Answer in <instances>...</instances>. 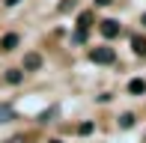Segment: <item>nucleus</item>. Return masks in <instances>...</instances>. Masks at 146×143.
<instances>
[{
  "label": "nucleus",
  "mask_w": 146,
  "mask_h": 143,
  "mask_svg": "<svg viewBox=\"0 0 146 143\" xmlns=\"http://www.w3.org/2000/svg\"><path fill=\"white\" fill-rule=\"evenodd\" d=\"M42 66V57L36 54V51H30V54H24V72H36Z\"/></svg>",
  "instance_id": "obj_3"
},
{
  "label": "nucleus",
  "mask_w": 146,
  "mask_h": 143,
  "mask_svg": "<svg viewBox=\"0 0 146 143\" xmlns=\"http://www.w3.org/2000/svg\"><path fill=\"white\" fill-rule=\"evenodd\" d=\"M3 143H24V137H21V134H15V137H6Z\"/></svg>",
  "instance_id": "obj_13"
},
{
  "label": "nucleus",
  "mask_w": 146,
  "mask_h": 143,
  "mask_svg": "<svg viewBox=\"0 0 146 143\" xmlns=\"http://www.w3.org/2000/svg\"><path fill=\"white\" fill-rule=\"evenodd\" d=\"M18 42H21V39H18V33H6L3 39H0V51H15Z\"/></svg>",
  "instance_id": "obj_4"
},
{
  "label": "nucleus",
  "mask_w": 146,
  "mask_h": 143,
  "mask_svg": "<svg viewBox=\"0 0 146 143\" xmlns=\"http://www.w3.org/2000/svg\"><path fill=\"white\" fill-rule=\"evenodd\" d=\"M102 36H104V39H113V36H119V21H113V18L102 21Z\"/></svg>",
  "instance_id": "obj_2"
},
{
  "label": "nucleus",
  "mask_w": 146,
  "mask_h": 143,
  "mask_svg": "<svg viewBox=\"0 0 146 143\" xmlns=\"http://www.w3.org/2000/svg\"><path fill=\"white\" fill-rule=\"evenodd\" d=\"M90 24H92V12H81V18H78V30H84V33H87Z\"/></svg>",
  "instance_id": "obj_8"
},
{
  "label": "nucleus",
  "mask_w": 146,
  "mask_h": 143,
  "mask_svg": "<svg viewBox=\"0 0 146 143\" xmlns=\"http://www.w3.org/2000/svg\"><path fill=\"white\" fill-rule=\"evenodd\" d=\"M15 3H21V0H6V6H15Z\"/></svg>",
  "instance_id": "obj_16"
},
{
  "label": "nucleus",
  "mask_w": 146,
  "mask_h": 143,
  "mask_svg": "<svg viewBox=\"0 0 146 143\" xmlns=\"http://www.w3.org/2000/svg\"><path fill=\"white\" fill-rule=\"evenodd\" d=\"M119 125H122V128H131V125H134V113H122Z\"/></svg>",
  "instance_id": "obj_10"
},
{
  "label": "nucleus",
  "mask_w": 146,
  "mask_h": 143,
  "mask_svg": "<svg viewBox=\"0 0 146 143\" xmlns=\"http://www.w3.org/2000/svg\"><path fill=\"white\" fill-rule=\"evenodd\" d=\"M128 93L131 95H143L146 93V81H143V77H134V81L128 83Z\"/></svg>",
  "instance_id": "obj_6"
},
{
  "label": "nucleus",
  "mask_w": 146,
  "mask_h": 143,
  "mask_svg": "<svg viewBox=\"0 0 146 143\" xmlns=\"http://www.w3.org/2000/svg\"><path fill=\"white\" fill-rule=\"evenodd\" d=\"M48 143H63V140H48Z\"/></svg>",
  "instance_id": "obj_18"
},
{
  "label": "nucleus",
  "mask_w": 146,
  "mask_h": 143,
  "mask_svg": "<svg viewBox=\"0 0 146 143\" xmlns=\"http://www.w3.org/2000/svg\"><path fill=\"white\" fill-rule=\"evenodd\" d=\"M113 0H96V6H110Z\"/></svg>",
  "instance_id": "obj_15"
},
{
  "label": "nucleus",
  "mask_w": 146,
  "mask_h": 143,
  "mask_svg": "<svg viewBox=\"0 0 146 143\" xmlns=\"http://www.w3.org/2000/svg\"><path fill=\"white\" fill-rule=\"evenodd\" d=\"M78 131H81V134H90V131H92V122H81V128H78Z\"/></svg>",
  "instance_id": "obj_12"
},
{
  "label": "nucleus",
  "mask_w": 146,
  "mask_h": 143,
  "mask_svg": "<svg viewBox=\"0 0 146 143\" xmlns=\"http://www.w3.org/2000/svg\"><path fill=\"white\" fill-rule=\"evenodd\" d=\"M72 6H75V0H66V3H60V9L66 12V9H72Z\"/></svg>",
  "instance_id": "obj_14"
},
{
  "label": "nucleus",
  "mask_w": 146,
  "mask_h": 143,
  "mask_svg": "<svg viewBox=\"0 0 146 143\" xmlns=\"http://www.w3.org/2000/svg\"><path fill=\"white\" fill-rule=\"evenodd\" d=\"M131 51L137 57H146V39L143 36H131Z\"/></svg>",
  "instance_id": "obj_5"
},
{
  "label": "nucleus",
  "mask_w": 146,
  "mask_h": 143,
  "mask_svg": "<svg viewBox=\"0 0 146 143\" xmlns=\"http://www.w3.org/2000/svg\"><path fill=\"white\" fill-rule=\"evenodd\" d=\"M54 113H57L54 107H51V110H45V113H39V122H51V116H54Z\"/></svg>",
  "instance_id": "obj_11"
},
{
  "label": "nucleus",
  "mask_w": 146,
  "mask_h": 143,
  "mask_svg": "<svg viewBox=\"0 0 146 143\" xmlns=\"http://www.w3.org/2000/svg\"><path fill=\"white\" fill-rule=\"evenodd\" d=\"M140 24H146V15H143V18H140Z\"/></svg>",
  "instance_id": "obj_17"
},
{
  "label": "nucleus",
  "mask_w": 146,
  "mask_h": 143,
  "mask_svg": "<svg viewBox=\"0 0 146 143\" xmlns=\"http://www.w3.org/2000/svg\"><path fill=\"white\" fill-rule=\"evenodd\" d=\"M90 60L98 63V66H110V63L116 60V54H113V48H92L90 51Z\"/></svg>",
  "instance_id": "obj_1"
},
{
  "label": "nucleus",
  "mask_w": 146,
  "mask_h": 143,
  "mask_svg": "<svg viewBox=\"0 0 146 143\" xmlns=\"http://www.w3.org/2000/svg\"><path fill=\"white\" fill-rule=\"evenodd\" d=\"M24 81V72L21 69H9L6 72V83H21Z\"/></svg>",
  "instance_id": "obj_7"
},
{
  "label": "nucleus",
  "mask_w": 146,
  "mask_h": 143,
  "mask_svg": "<svg viewBox=\"0 0 146 143\" xmlns=\"http://www.w3.org/2000/svg\"><path fill=\"white\" fill-rule=\"evenodd\" d=\"M9 119H15V110L9 105H0V122H9Z\"/></svg>",
  "instance_id": "obj_9"
}]
</instances>
